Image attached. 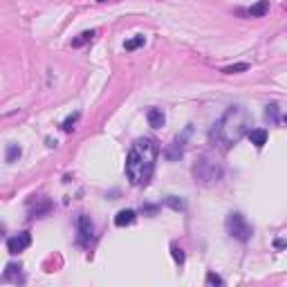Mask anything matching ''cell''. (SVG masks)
Masks as SVG:
<instances>
[{
	"mask_svg": "<svg viewBox=\"0 0 287 287\" xmlns=\"http://www.w3.org/2000/svg\"><path fill=\"white\" fill-rule=\"evenodd\" d=\"M95 238V227H92V220L88 215L81 213L79 218H76V242L81 247H88L90 245V240Z\"/></svg>",
	"mask_w": 287,
	"mask_h": 287,
	"instance_id": "cell-5",
	"label": "cell"
},
{
	"mask_svg": "<svg viewBox=\"0 0 287 287\" xmlns=\"http://www.w3.org/2000/svg\"><path fill=\"white\" fill-rule=\"evenodd\" d=\"M247 70H249V63H234V65L222 68L220 72H222V74H240V72H247Z\"/></svg>",
	"mask_w": 287,
	"mask_h": 287,
	"instance_id": "cell-18",
	"label": "cell"
},
{
	"mask_svg": "<svg viewBox=\"0 0 287 287\" xmlns=\"http://www.w3.org/2000/svg\"><path fill=\"white\" fill-rule=\"evenodd\" d=\"M96 2H117V0H96Z\"/></svg>",
	"mask_w": 287,
	"mask_h": 287,
	"instance_id": "cell-25",
	"label": "cell"
},
{
	"mask_svg": "<svg viewBox=\"0 0 287 287\" xmlns=\"http://www.w3.org/2000/svg\"><path fill=\"white\" fill-rule=\"evenodd\" d=\"M146 119H148V126H153V128H162L166 121L164 112H162L160 108H150V110L146 112Z\"/></svg>",
	"mask_w": 287,
	"mask_h": 287,
	"instance_id": "cell-13",
	"label": "cell"
},
{
	"mask_svg": "<svg viewBox=\"0 0 287 287\" xmlns=\"http://www.w3.org/2000/svg\"><path fill=\"white\" fill-rule=\"evenodd\" d=\"M238 14L240 16H249V18H263L269 14V0H258L249 9H238Z\"/></svg>",
	"mask_w": 287,
	"mask_h": 287,
	"instance_id": "cell-8",
	"label": "cell"
},
{
	"mask_svg": "<svg viewBox=\"0 0 287 287\" xmlns=\"http://www.w3.org/2000/svg\"><path fill=\"white\" fill-rule=\"evenodd\" d=\"M285 123H287V115H285Z\"/></svg>",
	"mask_w": 287,
	"mask_h": 287,
	"instance_id": "cell-26",
	"label": "cell"
},
{
	"mask_svg": "<svg viewBox=\"0 0 287 287\" xmlns=\"http://www.w3.org/2000/svg\"><path fill=\"white\" fill-rule=\"evenodd\" d=\"M142 211H144V213H155V211H157V207H144Z\"/></svg>",
	"mask_w": 287,
	"mask_h": 287,
	"instance_id": "cell-23",
	"label": "cell"
},
{
	"mask_svg": "<svg viewBox=\"0 0 287 287\" xmlns=\"http://www.w3.org/2000/svg\"><path fill=\"white\" fill-rule=\"evenodd\" d=\"M189 133H191V126L186 128L182 137H177L175 142L170 144V148L166 150V157H168V160H177V157H182V150H184V142H186V137H189Z\"/></svg>",
	"mask_w": 287,
	"mask_h": 287,
	"instance_id": "cell-9",
	"label": "cell"
},
{
	"mask_svg": "<svg viewBox=\"0 0 287 287\" xmlns=\"http://www.w3.org/2000/svg\"><path fill=\"white\" fill-rule=\"evenodd\" d=\"M204 283H207L209 287H213V285H218V287H220V285H224V281L218 276V274H215V271H209L207 278H204Z\"/></svg>",
	"mask_w": 287,
	"mask_h": 287,
	"instance_id": "cell-21",
	"label": "cell"
},
{
	"mask_svg": "<svg viewBox=\"0 0 287 287\" xmlns=\"http://www.w3.org/2000/svg\"><path fill=\"white\" fill-rule=\"evenodd\" d=\"M193 177H195L197 184L213 186L222 180V166L215 164V162L209 160V157H202V160L193 166Z\"/></svg>",
	"mask_w": 287,
	"mask_h": 287,
	"instance_id": "cell-3",
	"label": "cell"
},
{
	"mask_svg": "<svg viewBox=\"0 0 287 287\" xmlns=\"http://www.w3.org/2000/svg\"><path fill=\"white\" fill-rule=\"evenodd\" d=\"M29 245H32V236L27 234V231H23V234H18V236L7 240V251H9L11 256H18V254H23Z\"/></svg>",
	"mask_w": 287,
	"mask_h": 287,
	"instance_id": "cell-6",
	"label": "cell"
},
{
	"mask_svg": "<svg viewBox=\"0 0 287 287\" xmlns=\"http://www.w3.org/2000/svg\"><path fill=\"white\" fill-rule=\"evenodd\" d=\"M79 117H81V112H74V115H70L68 119H63L61 130H63V133H72V130H74V126H76V121H79Z\"/></svg>",
	"mask_w": 287,
	"mask_h": 287,
	"instance_id": "cell-17",
	"label": "cell"
},
{
	"mask_svg": "<svg viewBox=\"0 0 287 287\" xmlns=\"http://www.w3.org/2000/svg\"><path fill=\"white\" fill-rule=\"evenodd\" d=\"M164 204H166V207H170L173 211H182V209H184V200H180L177 195H168L164 200Z\"/></svg>",
	"mask_w": 287,
	"mask_h": 287,
	"instance_id": "cell-19",
	"label": "cell"
},
{
	"mask_svg": "<svg viewBox=\"0 0 287 287\" xmlns=\"http://www.w3.org/2000/svg\"><path fill=\"white\" fill-rule=\"evenodd\" d=\"M21 155H23V148L18 146V144H7V153H5V162H7V164H14Z\"/></svg>",
	"mask_w": 287,
	"mask_h": 287,
	"instance_id": "cell-14",
	"label": "cell"
},
{
	"mask_svg": "<svg viewBox=\"0 0 287 287\" xmlns=\"http://www.w3.org/2000/svg\"><path fill=\"white\" fill-rule=\"evenodd\" d=\"M247 137H249V142L254 144L256 148H263L267 144V130L265 128H251L249 133H247Z\"/></svg>",
	"mask_w": 287,
	"mask_h": 287,
	"instance_id": "cell-10",
	"label": "cell"
},
{
	"mask_svg": "<svg viewBox=\"0 0 287 287\" xmlns=\"http://www.w3.org/2000/svg\"><path fill=\"white\" fill-rule=\"evenodd\" d=\"M160 155V146L153 137H139L130 146L126 157V177L133 186H146L153 177L155 162Z\"/></svg>",
	"mask_w": 287,
	"mask_h": 287,
	"instance_id": "cell-1",
	"label": "cell"
},
{
	"mask_svg": "<svg viewBox=\"0 0 287 287\" xmlns=\"http://www.w3.org/2000/svg\"><path fill=\"white\" fill-rule=\"evenodd\" d=\"M249 123H251V117L245 108L231 106L222 117H220V121L211 128L209 139H211L213 146L227 150V148H231V146H236L240 139L249 133Z\"/></svg>",
	"mask_w": 287,
	"mask_h": 287,
	"instance_id": "cell-2",
	"label": "cell"
},
{
	"mask_svg": "<svg viewBox=\"0 0 287 287\" xmlns=\"http://www.w3.org/2000/svg\"><path fill=\"white\" fill-rule=\"evenodd\" d=\"M274 245H276L278 249H283V247H287V242H285V240H276V242H274Z\"/></svg>",
	"mask_w": 287,
	"mask_h": 287,
	"instance_id": "cell-24",
	"label": "cell"
},
{
	"mask_svg": "<svg viewBox=\"0 0 287 287\" xmlns=\"http://www.w3.org/2000/svg\"><path fill=\"white\" fill-rule=\"evenodd\" d=\"M170 256H173V261H175L177 265H184L186 256H184V251H182L177 245H170Z\"/></svg>",
	"mask_w": 287,
	"mask_h": 287,
	"instance_id": "cell-20",
	"label": "cell"
},
{
	"mask_svg": "<svg viewBox=\"0 0 287 287\" xmlns=\"http://www.w3.org/2000/svg\"><path fill=\"white\" fill-rule=\"evenodd\" d=\"M227 234L231 236V238L240 240V242H247V240L251 238V234H254V227H251L249 222H247V218L242 215V213L238 211H231L227 215Z\"/></svg>",
	"mask_w": 287,
	"mask_h": 287,
	"instance_id": "cell-4",
	"label": "cell"
},
{
	"mask_svg": "<svg viewBox=\"0 0 287 287\" xmlns=\"http://www.w3.org/2000/svg\"><path fill=\"white\" fill-rule=\"evenodd\" d=\"M49 211H52V202H49L48 197L38 195L36 200L29 202V215H32V218H43V215H48Z\"/></svg>",
	"mask_w": 287,
	"mask_h": 287,
	"instance_id": "cell-7",
	"label": "cell"
},
{
	"mask_svg": "<svg viewBox=\"0 0 287 287\" xmlns=\"http://www.w3.org/2000/svg\"><path fill=\"white\" fill-rule=\"evenodd\" d=\"M265 119L269 123H276L278 121V108L271 103V106H267V110H265Z\"/></svg>",
	"mask_w": 287,
	"mask_h": 287,
	"instance_id": "cell-22",
	"label": "cell"
},
{
	"mask_svg": "<svg viewBox=\"0 0 287 287\" xmlns=\"http://www.w3.org/2000/svg\"><path fill=\"white\" fill-rule=\"evenodd\" d=\"M21 269H23V267L21 265H16V263H9V265H7V269L5 271H2V281H11V278H14V281H25V276H23V274H21Z\"/></svg>",
	"mask_w": 287,
	"mask_h": 287,
	"instance_id": "cell-12",
	"label": "cell"
},
{
	"mask_svg": "<svg viewBox=\"0 0 287 287\" xmlns=\"http://www.w3.org/2000/svg\"><path fill=\"white\" fill-rule=\"evenodd\" d=\"M137 220V213L133 209H121V211L115 215V224L117 227H128V224H133Z\"/></svg>",
	"mask_w": 287,
	"mask_h": 287,
	"instance_id": "cell-11",
	"label": "cell"
},
{
	"mask_svg": "<svg viewBox=\"0 0 287 287\" xmlns=\"http://www.w3.org/2000/svg\"><path fill=\"white\" fill-rule=\"evenodd\" d=\"M144 43H146V36H144V34H137V36H133V38H128V41H126V43H123V48H126V52H133V49L142 48Z\"/></svg>",
	"mask_w": 287,
	"mask_h": 287,
	"instance_id": "cell-16",
	"label": "cell"
},
{
	"mask_svg": "<svg viewBox=\"0 0 287 287\" xmlns=\"http://www.w3.org/2000/svg\"><path fill=\"white\" fill-rule=\"evenodd\" d=\"M95 36H96V32H95V29H88V32H81L79 36H76L74 41H72V48H81V45H85V43H90Z\"/></svg>",
	"mask_w": 287,
	"mask_h": 287,
	"instance_id": "cell-15",
	"label": "cell"
}]
</instances>
